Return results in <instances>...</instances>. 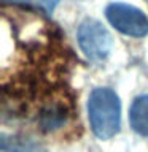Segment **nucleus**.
Returning <instances> with one entry per match:
<instances>
[{
	"mask_svg": "<svg viewBox=\"0 0 148 152\" xmlns=\"http://www.w3.org/2000/svg\"><path fill=\"white\" fill-rule=\"evenodd\" d=\"M129 122L137 135L148 138V95H140L134 100L129 109Z\"/></svg>",
	"mask_w": 148,
	"mask_h": 152,
	"instance_id": "20e7f679",
	"label": "nucleus"
},
{
	"mask_svg": "<svg viewBox=\"0 0 148 152\" xmlns=\"http://www.w3.org/2000/svg\"><path fill=\"white\" fill-rule=\"evenodd\" d=\"M88 117L94 135L108 140L119 132L121 125V102L116 92L108 87H97L89 95Z\"/></svg>",
	"mask_w": 148,
	"mask_h": 152,
	"instance_id": "f257e3e1",
	"label": "nucleus"
},
{
	"mask_svg": "<svg viewBox=\"0 0 148 152\" xmlns=\"http://www.w3.org/2000/svg\"><path fill=\"white\" fill-rule=\"evenodd\" d=\"M78 45L89 60L100 62L110 54L113 46L112 33L102 22L95 19H86L78 27Z\"/></svg>",
	"mask_w": 148,
	"mask_h": 152,
	"instance_id": "f03ea898",
	"label": "nucleus"
},
{
	"mask_svg": "<svg viewBox=\"0 0 148 152\" xmlns=\"http://www.w3.org/2000/svg\"><path fill=\"white\" fill-rule=\"evenodd\" d=\"M108 22L124 35L145 37L148 33V18L142 10L127 3H110L105 10Z\"/></svg>",
	"mask_w": 148,
	"mask_h": 152,
	"instance_id": "7ed1b4c3",
	"label": "nucleus"
},
{
	"mask_svg": "<svg viewBox=\"0 0 148 152\" xmlns=\"http://www.w3.org/2000/svg\"><path fill=\"white\" fill-rule=\"evenodd\" d=\"M65 119H67L65 108L59 103H50L46 106H43L40 114H38V125L43 130L51 132L64 125Z\"/></svg>",
	"mask_w": 148,
	"mask_h": 152,
	"instance_id": "39448f33",
	"label": "nucleus"
},
{
	"mask_svg": "<svg viewBox=\"0 0 148 152\" xmlns=\"http://www.w3.org/2000/svg\"><path fill=\"white\" fill-rule=\"evenodd\" d=\"M2 151L3 152H48L41 144L21 135H11V136L3 135Z\"/></svg>",
	"mask_w": 148,
	"mask_h": 152,
	"instance_id": "423d86ee",
	"label": "nucleus"
},
{
	"mask_svg": "<svg viewBox=\"0 0 148 152\" xmlns=\"http://www.w3.org/2000/svg\"><path fill=\"white\" fill-rule=\"evenodd\" d=\"M3 2H19V3H24V2H27V0H3Z\"/></svg>",
	"mask_w": 148,
	"mask_h": 152,
	"instance_id": "0eeeda50",
	"label": "nucleus"
}]
</instances>
